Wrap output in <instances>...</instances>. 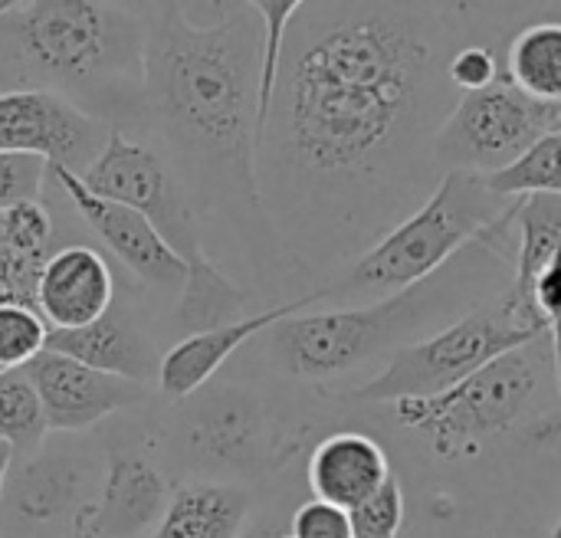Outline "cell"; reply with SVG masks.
<instances>
[{
  "mask_svg": "<svg viewBox=\"0 0 561 538\" xmlns=\"http://www.w3.org/2000/svg\"><path fill=\"white\" fill-rule=\"evenodd\" d=\"M286 39L279 89L256 148L263 174L299 194L358 191L437 141L460 102L447 79L437 16L398 3H302Z\"/></svg>",
  "mask_w": 561,
  "mask_h": 538,
  "instance_id": "6da1fadb",
  "label": "cell"
},
{
  "mask_svg": "<svg viewBox=\"0 0 561 538\" xmlns=\"http://www.w3.org/2000/svg\"><path fill=\"white\" fill-rule=\"evenodd\" d=\"M263 23L253 3L197 20L181 3L145 13L141 122L187 191H224L260 207L256 105Z\"/></svg>",
  "mask_w": 561,
  "mask_h": 538,
  "instance_id": "7a4b0ae2",
  "label": "cell"
},
{
  "mask_svg": "<svg viewBox=\"0 0 561 538\" xmlns=\"http://www.w3.org/2000/svg\"><path fill=\"white\" fill-rule=\"evenodd\" d=\"M46 89L122 131L141 122L145 13L122 3H0V92Z\"/></svg>",
  "mask_w": 561,
  "mask_h": 538,
  "instance_id": "3957f363",
  "label": "cell"
},
{
  "mask_svg": "<svg viewBox=\"0 0 561 538\" xmlns=\"http://www.w3.org/2000/svg\"><path fill=\"white\" fill-rule=\"evenodd\" d=\"M506 240L513 243L516 230H500L493 237L486 233L431 279L388 299L352 309L299 312L270 329V358L289 378L329 381L381 355L391 358L401 348L431 339L434 332L483 306V299L477 296V276L496 273L503 270V263L513 260L500 253Z\"/></svg>",
  "mask_w": 561,
  "mask_h": 538,
  "instance_id": "277c9868",
  "label": "cell"
},
{
  "mask_svg": "<svg viewBox=\"0 0 561 538\" xmlns=\"http://www.w3.org/2000/svg\"><path fill=\"white\" fill-rule=\"evenodd\" d=\"M516 201L490 191L483 174L444 171L434 194L411 217L394 224L378 243H371L342 279L319 289L316 302L325 299L335 302V309H352L431 279L470 243L483 240L496 224H503Z\"/></svg>",
  "mask_w": 561,
  "mask_h": 538,
  "instance_id": "5b68a950",
  "label": "cell"
},
{
  "mask_svg": "<svg viewBox=\"0 0 561 538\" xmlns=\"http://www.w3.org/2000/svg\"><path fill=\"white\" fill-rule=\"evenodd\" d=\"M542 342L496 358L440 398L391 404L394 417L404 427L424 434L431 450L447 460L477 457L490 440L506 434L526 414L542 385V375L556 371L552 348L546 352Z\"/></svg>",
  "mask_w": 561,
  "mask_h": 538,
  "instance_id": "8992f818",
  "label": "cell"
},
{
  "mask_svg": "<svg viewBox=\"0 0 561 538\" xmlns=\"http://www.w3.org/2000/svg\"><path fill=\"white\" fill-rule=\"evenodd\" d=\"M546 335L526 329L506 306L503 296L477 306L473 312L460 316L447 329L434 332L431 339L401 348L388 358L381 375H375L368 385L355 388L352 398L365 404H398V401H431L496 358L526 348L533 342H542Z\"/></svg>",
  "mask_w": 561,
  "mask_h": 538,
  "instance_id": "52a82bcc",
  "label": "cell"
},
{
  "mask_svg": "<svg viewBox=\"0 0 561 538\" xmlns=\"http://www.w3.org/2000/svg\"><path fill=\"white\" fill-rule=\"evenodd\" d=\"M549 135H561V102L526 95L503 72L496 85L460 95L437 131L434 158L444 171L496 174Z\"/></svg>",
  "mask_w": 561,
  "mask_h": 538,
  "instance_id": "ba28073f",
  "label": "cell"
},
{
  "mask_svg": "<svg viewBox=\"0 0 561 538\" xmlns=\"http://www.w3.org/2000/svg\"><path fill=\"white\" fill-rule=\"evenodd\" d=\"M79 178L92 194L141 214L187 266L210 260L204 253L197 201L158 145L112 131L105 151Z\"/></svg>",
  "mask_w": 561,
  "mask_h": 538,
  "instance_id": "9c48e42d",
  "label": "cell"
},
{
  "mask_svg": "<svg viewBox=\"0 0 561 538\" xmlns=\"http://www.w3.org/2000/svg\"><path fill=\"white\" fill-rule=\"evenodd\" d=\"M112 131L56 92H0V154H33L49 168L82 174L105 151Z\"/></svg>",
  "mask_w": 561,
  "mask_h": 538,
  "instance_id": "30bf717a",
  "label": "cell"
},
{
  "mask_svg": "<svg viewBox=\"0 0 561 538\" xmlns=\"http://www.w3.org/2000/svg\"><path fill=\"white\" fill-rule=\"evenodd\" d=\"M49 181L72 204L79 220L105 243V250L145 286L181 293L187 279V263L161 240V233L135 210L92 194L79 174L66 168H49Z\"/></svg>",
  "mask_w": 561,
  "mask_h": 538,
  "instance_id": "8fae6325",
  "label": "cell"
},
{
  "mask_svg": "<svg viewBox=\"0 0 561 538\" xmlns=\"http://www.w3.org/2000/svg\"><path fill=\"white\" fill-rule=\"evenodd\" d=\"M53 434H82L145 401V385L95 371L69 355L43 352L26 365Z\"/></svg>",
  "mask_w": 561,
  "mask_h": 538,
  "instance_id": "7c38bea8",
  "label": "cell"
},
{
  "mask_svg": "<svg viewBox=\"0 0 561 538\" xmlns=\"http://www.w3.org/2000/svg\"><path fill=\"white\" fill-rule=\"evenodd\" d=\"M171 500L168 477L138 447H118L108 454L105 480L95 503L79 519L92 538H135L154 533Z\"/></svg>",
  "mask_w": 561,
  "mask_h": 538,
  "instance_id": "4fadbf2b",
  "label": "cell"
},
{
  "mask_svg": "<svg viewBox=\"0 0 561 538\" xmlns=\"http://www.w3.org/2000/svg\"><path fill=\"white\" fill-rule=\"evenodd\" d=\"M115 306V273L102 250L66 243L53 250L36 283V312L49 332H76Z\"/></svg>",
  "mask_w": 561,
  "mask_h": 538,
  "instance_id": "5bb4252c",
  "label": "cell"
},
{
  "mask_svg": "<svg viewBox=\"0 0 561 538\" xmlns=\"http://www.w3.org/2000/svg\"><path fill=\"white\" fill-rule=\"evenodd\" d=\"M312 306H316V293L293 299V302H283V306H273V309H263V312H253V316L237 319L230 325L178 339L158 362V391L168 401L194 398L197 391H204L214 381V375L227 365V358L237 355L250 339L270 332L273 325H279V322H286V319H293Z\"/></svg>",
  "mask_w": 561,
  "mask_h": 538,
  "instance_id": "9a60e30c",
  "label": "cell"
},
{
  "mask_svg": "<svg viewBox=\"0 0 561 538\" xmlns=\"http://www.w3.org/2000/svg\"><path fill=\"white\" fill-rule=\"evenodd\" d=\"M266 440V411L243 391H214L184 417V447L201 467L210 470H247L260 463Z\"/></svg>",
  "mask_w": 561,
  "mask_h": 538,
  "instance_id": "2e32d148",
  "label": "cell"
},
{
  "mask_svg": "<svg viewBox=\"0 0 561 538\" xmlns=\"http://www.w3.org/2000/svg\"><path fill=\"white\" fill-rule=\"evenodd\" d=\"M92 493V463L72 447H53L30 454L16 473L7 480V500L16 519L30 526H46L59 519H76Z\"/></svg>",
  "mask_w": 561,
  "mask_h": 538,
  "instance_id": "e0dca14e",
  "label": "cell"
},
{
  "mask_svg": "<svg viewBox=\"0 0 561 538\" xmlns=\"http://www.w3.org/2000/svg\"><path fill=\"white\" fill-rule=\"evenodd\" d=\"M46 352L69 355L95 371L128 378L135 385H145L158 378V362L154 348L135 319V312L122 302H115L99 322L76 329V332H49Z\"/></svg>",
  "mask_w": 561,
  "mask_h": 538,
  "instance_id": "ac0fdd59",
  "label": "cell"
},
{
  "mask_svg": "<svg viewBox=\"0 0 561 538\" xmlns=\"http://www.w3.org/2000/svg\"><path fill=\"white\" fill-rule=\"evenodd\" d=\"M391 477L385 447L358 431L329 434L309 457V487L319 503L345 513L358 510Z\"/></svg>",
  "mask_w": 561,
  "mask_h": 538,
  "instance_id": "d6986e66",
  "label": "cell"
},
{
  "mask_svg": "<svg viewBox=\"0 0 561 538\" xmlns=\"http://www.w3.org/2000/svg\"><path fill=\"white\" fill-rule=\"evenodd\" d=\"M250 496L237 483L191 480L171 490L168 510L151 538H240Z\"/></svg>",
  "mask_w": 561,
  "mask_h": 538,
  "instance_id": "ffe728a7",
  "label": "cell"
},
{
  "mask_svg": "<svg viewBox=\"0 0 561 538\" xmlns=\"http://www.w3.org/2000/svg\"><path fill=\"white\" fill-rule=\"evenodd\" d=\"M253 296L237 286L214 260L187 266V279L178 293V309H174V325L187 335L207 332L230 325L237 319H247V306Z\"/></svg>",
  "mask_w": 561,
  "mask_h": 538,
  "instance_id": "44dd1931",
  "label": "cell"
},
{
  "mask_svg": "<svg viewBox=\"0 0 561 538\" xmlns=\"http://www.w3.org/2000/svg\"><path fill=\"white\" fill-rule=\"evenodd\" d=\"M506 76L539 102H561V23L526 26L510 46Z\"/></svg>",
  "mask_w": 561,
  "mask_h": 538,
  "instance_id": "7402d4cb",
  "label": "cell"
},
{
  "mask_svg": "<svg viewBox=\"0 0 561 538\" xmlns=\"http://www.w3.org/2000/svg\"><path fill=\"white\" fill-rule=\"evenodd\" d=\"M46 434V411L26 368L0 371V444L30 457L43 447Z\"/></svg>",
  "mask_w": 561,
  "mask_h": 538,
  "instance_id": "603a6c76",
  "label": "cell"
},
{
  "mask_svg": "<svg viewBox=\"0 0 561 538\" xmlns=\"http://www.w3.org/2000/svg\"><path fill=\"white\" fill-rule=\"evenodd\" d=\"M490 191L500 197H536V194H552L561 197V135L542 138L529 154H523L516 164L496 174H483Z\"/></svg>",
  "mask_w": 561,
  "mask_h": 538,
  "instance_id": "cb8c5ba5",
  "label": "cell"
},
{
  "mask_svg": "<svg viewBox=\"0 0 561 538\" xmlns=\"http://www.w3.org/2000/svg\"><path fill=\"white\" fill-rule=\"evenodd\" d=\"M49 345V325L30 306H0V371L26 368Z\"/></svg>",
  "mask_w": 561,
  "mask_h": 538,
  "instance_id": "d4e9b609",
  "label": "cell"
},
{
  "mask_svg": "<svg viewBox=\"0 0 561 538\" xmlns=\"http://www.w3.org/2000/svg\"><path fill=\"white\" fill-rule=\"evenodd\" d=\"M0 230L3 237L26 256L49 260L53 256V217L43 207V201H26L0 214Z\"/></svg>",
  "mask_w": 561,
  "mask_h": 538,
  "instance_id": "484cf974",
  "label": "cell"
},
{
  "mask_svg": "<svg viewBox=\"0 0 561 538\" xmlns=\"http://www.w3.org/2000/svg\"><path fill=\"white\" fill-rule=\"evenodd\" d=\"M404 526V493L394 477L368 496L358 510H352V529L355 538H398Z\"/></svg>",
  "mask_w": 561,
  "mask_h": 538,
  "instance_id": "4316f807",
  "label": "cell"
},
{
  "mask_svg": "<svg viewBox=\"0 0 561 538\" xmlns=\"http://www.w3.org/2000/svg\"><path fill=\"white\" fill-rule=\"evenodd\" d=\"M46 260L20 253L0 230V306L36 309V283Z\"/></svg>",
  "mask_w": 561,
  "mask_h": 538,
  "instance_id": "83f0119b",
  "label": "cell"
},
{
  "mask_svg": "<svg viewBox=\"0 0 561 538\" xmlns=\"http://www.w3.org/2000/svg\"><path fill=\"white\" fill-rule=\"evenodd\" d=\"M49 181V164L33 154H0V214L43 197Z\"/></svg>",
  "mask_w": 561,
  "mask_h": 538,
  "instance_id": "f1b7e54d",
  "label": "cell"
},
{
  "mask_svg": "<svg viewBox=\"0 0 561 538\" xmlns=\"http://www.w3.org/2000/svg\"><path fill=\"white\" fill-rule=\"evenodd\" d=\"M503 72L506 69L500 66V59L490 46H460L447 59V79L460 95L483 92V89L496 85L503 79Z\"/></svg>",
  "mask_w": 561,
  "mask_h": 538,
  "instance_id": "f546056e",
  "label": "cell"
},
{
  "mask_svg": "<svg viewBox=\"0 0 561 538\" xmlns=\"http://www.w3.org/2000/svg\"><path fill=\"white\" fill-rule=\"evenodd\" d=\"M289 536L293 538H355L352 529V513L309 500L293 513L289 523Z\"/></svg>",
  "mask_w": 561,
  "mask_h": 538,
  "instance_id": "4dcf8cb0",
  "label": "cell"
},
{
  "mask_svg": "<svg viewBox=\"0 0 561 538\" xmlns=\"http://www.w3.org/2000/svg\"><path fill=\"white\" fill-rule=\"evenodd\" d=\"M13 450L7 447V444H0V500H3V493H7V480H10V467H13Z\"/></svg>",
  "mask_w": 561,
  "mask_h": 538,
  "instance_id": "1f68e13d",
  "label": "cell"
},
{
  "mask_svg": "<svg viewBox=\"0 0 561 538\" xmlns=\"http://www.w3.org/2000/svg\"><path fill=\"white\" fill-rule=\"evenodd\" d=\"M66 538H92V533H89V529H85V523L76 516V519H72V526H69V536Z\"/></svg>",
  "mask_w": 561,
  "mask_h": 538,
  "instance_id": "d6a6232c",
  "label": "cell"
},
{
  "mask_svg": "<svg viewBox=\"0 0 561 538\" xmlns=\"http://www.w3.org/2000/svg\"><path fill=\"white\" fill-rule=\"evenodd\" d=\"M240 538H273L266 529H250V533H243Z\"/></svg>",
  "mask_w": 561,
  "mask_h": 538,
  "instance_id": "836d02e7",
  "label": "cell"
},
{
  "mask_svg": "<svg viewBox=\"0 0 561 538\" xmlns=\"http://www.w3.org/2000/svg\"><path fill=\"white\" fill-rule=\"evenodd\" d=\"M552 538H561V523H559V526H556V533H552Z\"/></svg>",
  "mask_w": 561,
  "mask_h": 538,
  "instance_id": "e575fe53",
  "label": "cell"
},
{
  "mask_svg": "<svg viewBox=\"0 0 561 538\" xmlns=\"http://www.w3.org/2000/svg\"><path fill=\"white\" fill-rule=\"evenodd\" d=\"M273 538H293V536H273Z\"/></svg>",
  "mask_w": 561,
  "mask_h": 538,
  "instance_id": "d590c367",
  "label": "cell"
}]
</instances>
